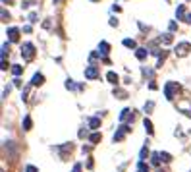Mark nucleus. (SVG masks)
<instances>
[{
  "instance_id": "f257e3e1",
  "label": "nucleus",
  "mask_w": 191,
  "mask_h": 172,
  "mask_svg": "<svg viewBox=\"0 0 191 172\" xmlns=\"http://www.w3.org/2000/svg\"><path fill=\"white\" fill-rule=\"evenodd\" d=\"M21 56H23V60H31L35 56V47L31 43H25L21 47Z\"/></svg>"
},
{
  "instance_id": "f03ea898",
  "label": "nucleus",
  "mask_w": 191,
  "mask_h": 172,
  "mask_svg": "<svg viewBox=\"0 0 191 172\" xmlns=\"http://www.w3.org/2000/svg\"><path fill=\"white\" fill-rule=\"evenodd\" d=\"M178 89V83H172V81H168L164 87V93H166V99H174V91Z\"/></svg>"
},
{
  "instance_id": "7ed1b4c3",
  "label": "nucleus",
  "mask_w": 191,
  "mask_h": 172,
  "mask_svg": "<svg viewBox=\"0 0 191 172\" xmlns=\"http://www.w3.org/2000/svg\"><path fill=\"white\" fill-rule=\"evenodd\" d=\"M189 48H191L189 43H180V44L176 47V54H178V56H185V54L189 52Z\"/></svg>"
},
{
  "instance_id": "20e7f679",
  "label": "nucleus",
  "mask_w": 191,
  "mask_h": 172,
  "mask_svg": "<svg viewBox=\"0 0 191 172\" xmlns=\"http://www.w3.org/2000/svg\"><path fill=\"white\" fill-rule=\"evenodd\" d=\"M99 76V70H97V66H89L85 68V77H89V79H93V77Z\"/></svg>"
},
{
  "instance_id": "39448f33",
  "label": "nucleus",
  "mask_w": 191,
  "mask_h": 172,
  "mask_svg": "<svg viewBox=\"0 0 191 172\" xmlns=\"http://www.w3.org/2000/svg\"><path fill=\"white\" fill-rule=\"evenodd\" d=\"M8 37H10V41H18L19 39V29L18 27H10V29H8Z\"/></svg>"
},
{
  "instance_id": "423d86ee",
  "label": "nucleus",
  "mask_w": 191,
  "mask_h": 172,
  "mask_svg": "<svg viewBox=\"0 0 191 172\" xmlns=\"http://www.w3.org/2000/svg\"><path fill=\"white\" fill-rule=\"evenodd\" d=\"M43 83H44V76H43V73H35L31 85H43Z\"/></svg>"
},
{
  "instance_id": "0eeeda50",
  "label": "nucleus",
  "mask_w": 191,
  "mask_h": 172,
  "mask_svg": "<svg viewBox=\"0 0 191 172\" xmlns=\"http://www.w3.org/2000/svg\"><path fill=\"white\" fill-rule=\"evenodd\" d=\"M99 126H100V118H99V116H95V118H91V120H89V128L97 130Z\"/></svg>"
},
{
  "instance_id": "6e6552de",
  "label": "nucleus",
  "mask_w": 191,
  "mask_h": 172,
  "mask_svg": "<svg viewBox=\"0 0 191 172\" xmlns=\"http://www.w3.org/2000/svg\"><path fill=\"white\" fill-rule=\"evenodd\" d=\"M106 79L110 81V83H118V81H120V77H118V73H114V72H108V73H106Z\"/></svg>"
},
{
  "instance_id": "1a4fd4ad",
  "label": "nucleus",
  "mask_w": 191,
  "mask_h": 172,
  "mask_svg": "<svg viewBox=\"0 0 191 172\" xmlns=\"http://www.w3.org/2000/svg\"><path fill=\"white\" fill-rule=\"evenodd\" d=\"M147 54H149L147 48H137V52H135V56H137L139 60H145V58H147Z\"/></svg>"
},
{
  "instance_id": "9d476101",
  "label": "nucleus",
  "mask_w": 191,
  "mask_h": 172,
  "mask_svg": "<svg viewBox=\"0 0 191 172\" xmlns=\"http://www.w3.org/2000/svg\"><path fill=\"white\" fill-rule=\"evenodd\" d=\"M143 126H145V130H147V133L149 136H153V124H151V120H147V118H145V122H143Z\"/></svg>"
},
{
  "instance_id": "9b49d317",
  "label": "nucleus",
  "mask_w": 191,
  "mask_h": 172,
  "mask_svg": "<svg viewBox=\"0 0 191 172\" xmlns=\"http://www.w3.org/2000/svg\"><path fill=\"white\" fill-rule=\"evenodd\" d=\"M124 47H128V48H135V41H133V39H124Z\"/></svg>"
},
{
  "instance_id": "f8f14e48",
  "label": "nucleus",
  "mask_w": 191,
  "mask_h": 172,
  "mask_svg": "<svg viewBox=\"0 0 191 172\" xmlns=\"http://www.w3.org/2000/svg\"><path fill=\"white\" fill-rule=\"evenodd\" d=\"M108 48H110V47H108V43H100V54H108Z\"/></svg>"
},
{
  "instance_id": "ddd939ff",
  "label": "nucleus",
  "mask_w": 191,
  "mask_h": 172,
  "mask_svg": "<svg viewBox=\"0 0 191 172\" xmlns=\"http://www.w3.org/2000/svg\"><path fill=\"white\" fill-rule=\"evenodd\" d=\"M23 130H31V118L29 116L23 118Z\"/></svg>"
},
{
  "instance_id": "4468645a",
  "label": "nucleus",
  "mask_w": 191,
  "mask_h": 172,
  "mask_svg": "<svg viewBox=\"0 0 191 172\" xmlns=\"http://www.w3.org/2000/svg\"><path fill=\"white\" fill-rule=\"evenodd\" d=\"M139 172H149V165H147L145 161L139 162Z\"/></svg>"
},
{
  "instance_id": "2eb2a0df",
  "label": "nucleus",
  "mask_w": 191,
  "mask_h": 172,
  "mask_svg": "<svg viewBox=\"0 0 191 172\" xmlns=\"http://www.w3.org/2000/svg\"><path fill=\"white\" fill-rule=\"evenodd\" d=\"M160 159L164 162H170V161H172V155H170V153H160Z\"/></svg>"
},
{
  "instance_id": "dca6fc26",
  "label": "nucleus",
  "mask_w": 191,
  "mask_h": 172,
  "mask_svg": "<svg viewBox=\"0 0 191 172\" xmlns=\"http://www.w3.org/2000/svg\"><path fill=\"white\" fill-rule=\"evenodd\" d=\"M21 72H23V68H21V66H18V64H15V66L12 68V73H14V76H19Z\"/></svg>"
},
{
  "instance_id": "f3484780",
  "label": "nucleus",
  "mask_w": 191,
  "mask_h": 172,
  "mask_svg": "<svg viewBox=\"0 0 191 172\" xmlns=\"http://www.w3.org/2000/svg\"><path fill=\"white\" fill-rule=\"evenodd\" d=\"M176 14H178V18H184V14H185V6H184V4H181V6H178V12H176Z\"/></svg>"
},
{
  "instance_id": "a211bd4d",
  "label": "nucleus",
  "mask_w": 191,
  "mask_h": 172,
  "mask_svg": "<svg viewBox=\"0 0 191 172\" xmlns=\"http://www.w3.org/2000/svg\"><path fill=\"white\" fill-rule=\"evenodd\" d=\"M114 95H118V99H125V97H128V95H125V91H122V89H116Z\"/></svg>"
},
{
  "instance_id": "6ab92c4d",
  "label": "nucleus",
  "mask_w": 191,
  "mask_h": 172,
  "mask_svg": "<svg viewBox=\"0 0 191 172\" xmlns=\"http://www.w3.org/2000/svg\"><path fill=\"white\" fill-rule=\"evenodd\" d=\"M89 141H91V143H97V141H100V133H93V136L89 137Z\"/></svg>"
},
{
  "instance_id": "aec40b11",
  "label": "nucleus",
  "mask_w": 191,
  "mask_h": 172,
  "mask_svg": "<svg viewBox=\"0 0 191 172\" xmlns=\"http://www.w3.org/2000/svg\"><path fill=\"white\" fill-rule=\"evenodd\" d=\"M147 155H149L147 147H143V149H141V161H145V157H147Z\"/></svg>"
},
{
  "instance_id": "412c9836",
  "label": "nucleus",
  "mask_w": 191,
  "mask_h": 172,
  "mask_svg": "<svg viewBox=\"0 0 191 172\" xmlns=\"http://www.w3.org/2000/svg\"><path fill=\"white\" fill-rule=\"evenodd\" d=\"M29 22H31V23L37 22V14H35V12H33V14H29Z\"/></svg>"
},
{
  "instance_id": "4be33fe9",
  "label": "nucleus",
  "mask_w": 191,
  "mask_h": 172,
  "mask_svg": "<svg viewBox=\"0 0 191 172\" xmlns=\"http://www.w3.org/2000/svg\"><path fill=\"white\" fill-rule=\"evenodd\" d=\"M25 172H39V170L35 168V166H27V168H25Z\"/></svg>"
},
{
  "instance_id": "5701e85b",
  "label": "nucleus",
  "mask_w": 191,
  "mask_h": 172,
  "mask_svg": "<svg viewBox=\"0 0 191 172\" xmlns=\"http://www.w3.org/2000/svg\"><path fill=\"white\" fill-rule=\"evenodd\" d=\"M72 172H81V165H75V166H74V170H72Z\"/></svg>"
},
{
  "instance_id": "b1692460",
  "label": "nucleus",
  "mask_w": 191,
  "mask_h": 172,
  "mask_svg": "<svg viewBox=\"0 0 191 172\" xmlns=\"http://www.w3.org/2000/svg\"><path fill=\"white\" fill-rule=\"evenodd\" d=\"M2 18L4 19H10V14H6V10H2Z\"/></svg>"
},
{
  "instance_id": "393cba45",
  "label": "nucleus",
  "mask_w": 191,
  "mask_h": 172,
  "mask_svg": "<svg viewBox=\"0 0 191 172\" xmlns=\"http://www.w3.org/2000/svg\"><path fill=\"white\" fill-rule=\"evenodd\" d=\"M185 22H189V23H191V14H187V16H185Z\"/></svg>"
},
{
  "instance_id": "a878e982",
  "label": "nucleus",
  "mask_w": 191,
  "mask_h": 172,
  "mask_svg": "<svg viewBox=\"0 0 191 172\" xmlns=\"http://www.w3.org/2000/svg\"><path fill=\"white\" fill-rule=\"evenodd\" d=\"M2 2H4V4H6V2H8V4H10V0H2Z\"/></svg>"
}]
</instances>
